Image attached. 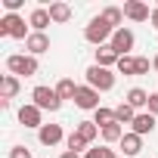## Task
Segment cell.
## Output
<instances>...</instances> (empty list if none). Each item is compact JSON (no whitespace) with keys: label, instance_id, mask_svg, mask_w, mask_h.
Masks as SVG:
<instances>
[{"label":"cell","instance_id":"cell-1","mask_svg":"<svg viewBox=\"0 0 158 158\" xmlns=\"http://www.w3.org/2000/svg\"><path fill=\"white\" fill-rule=\"evenodd\" d=\"M6 71L16 77H34L40 71V65H37V56H31V53H13V56H6Z\"/></svg>","mask_w":158,"mask_h":158},{"label":"cell","instance_id":"cell-2","mask_svg":"<svg viewBox=\"0 0 158 158\" xmlns=\"http://www.w3.org/2000/svg\"><path fill=\"white\" fill-rule=\"evenodd\" d=\"M112 34H115V28H112L102 16H93V19L87 22V28H84V40L93 44V47H106V44L112 40Z\"/></svg>","mask_w":158,"mask_h":158},{"label":"cell","instance_id":"cell-3","mask_svg":"<svg viewBox=\"0 0 158 158\" xmlns=\"http://www.w3.org/2000/svg\"><path fill=\"white\" fill-rule=\"evenodd\" d=\"M31 25H25V19L22 16H13V13H6L3 19H0V37H16V40H28L31 37V31H28Z\"/></svg>","mask_w":158,"mask_h":158},{"label":"cell","instance_id":"cell-4","mask_svg":"<svg viewBox=\"0 0 158 158\" xmlns=\"http://www.w3.org/2000/svg\"><path fill=\"white\" fill-rule=\"evenodd\" d=\"M31 99H34V106L40 109V112H59L62 109V99H59V93H56V87H34L31 90Z\"/></svg>","mask_w":158,"mask_h":158},{"label":"cell","instance_id":"cell-5","mask_svg":"<svg viewBox=\"0 0 158 158\" xmlns=\"http://www.w3.org/2000/svg\"><path fill=\"white\" fill-rule=\"evenodd\" d=\"M84 74H87V84H90L93 90H99V93H106V90L115 87V71H112V68H99V65L93 62Z\"/></svg>","mask_w":158,"mask_h":158},{"label":"cell","instance_id":"cell-6","mask_svg":"<svg viewBox=\"0 0 158 158\" xmlns=\"http://www.w3.org/2000/svg\"><path fill=\"white\" fill-rule=\"evenodd\" d=\"M109 44H112V50H115L118 56H130V50L136 47V34H133L130 28H118Z\"/></svg>","mask_w":158,"mask_h":158},{"label":"cell","instance_id":"cell-7","mask_svg":"<svg viewBox=\"0 0 158 158\" xmlns=\"http://www.w3.org/2000/svg\"><path fill=\"white\" fill-rule=\"evenodd\" d=\"M74 106L84 109V112H96L99 109V90H93L90 84H81L77 87V96H74Z\"/></svg>","mask_w":158,"mask_h":158},{"label":"cell","instance_id":"cell-8","mask_svg":"<svg viewBox=\"0 0 158 158\" xmlns=\"http://www.w3.org/2000/svg\"><path fill=\"white\" fill-rule=\"evenodd\" d=\"M19 124H22V127H31V130H40V127H44V112H40L34 102H28V106L19 109Z\"/></svg>","mask_w":158,"mask_h":158},{"label":"cell","instance_id":"cell-9","mask_svg":"<svg viewBox=\"0 0 158 158\" xmlns=\"http://www.w3.org/2000/svg\"><path fill=\"white\" fill-rule=\"evenodd\" d=\"M124 19H130V22H149L152 10H149V3H143V0H127V3H124Z\"/></svg>","mask_w":158,"mask_h":158},{"label":"cell","instance_id":"cell-10","mask_svg":"<svg viewBox=\"0 0 158 158\" xmlns=\"http://www.w3.org/2000/svg\"><path fill=\"white\" fill-rule=\"evenodd\" d=\"M118 146H121L124 158H136V155L143 152V136L130 130V133H124V136H121V143H118Z\"/></svg>","mask_w":158,"mask_h":158},{"label":"cell","instance_id":"cell-11","mask_svg":"<svg viewBox=\"0 0 158 158\" xmlns=\"http://www.w3.org/2000/svg\"><path fill=\"white\" fill-rule=\"evenodd\" d=\"M50 22H53V19H50V10H44V6H34L31 16H28L31 31H40V34H47V25H50Z\"/></svg>","mask_w":158,"mask_h":158},{"label":"cell","instance_id":"cell-12","mask_svg":"<svg viewBox=\"0 0 158 158\" xmlns=\"http://www.w3.org/2000/svg\"><path fill=\"white\" fill-rule=\"evenodd\" d=\"M37 139H40V146H59L62 143V127L59 124H44L37 130Z\"/></svg>","mask_w":158,"mask_h":158},{"label":"cell","instance_id":"cell-13","mask_svg":"<svg viewBox=\"0 0 158 158\" xmlns=\"http://www.w3.org/2000/svg\"><path fill=\"white\" fill-rule=\"evenodd\" d=\"M25 50H28L31 56H40V53H47V50H50V37H47V34H40V31H31V37L25 40Z\"/></svg>","mask_w":158,"mask_h":158},{"label":"cell","instance_id":"cell-14","mask_svg":"<svg viewBox=\"0 0 158 158\" xmlns=\"http://www.w3.org/2000/svg\"><path fill=\"white\" fill-rule=\"evenodd\" d=\"M130 130H133V133H139V136H146V133H152V130H155V115H149V112H139V115L133 118V124H130Z\"/></svg>","mask_w":158,"mask_h":158},{"label":"cell","instance_id":"cell-15","mask_svg":"<svg viewBox=\"0 0 158 158\" xmlns=\"http://www.w3.org/2000/svg\"><path fill=\"white\" fill-rule=\"evenodd\" d=\"M118 53L112 50V44H106V47H96V65L99 68H112V65H118Z\"/></svg>","mask_w":158,"mask_h":158},{"label":"cell","instance_id":"cell-16","mask_svg":"<svg viewBox=\"0 0 158 158\" xmlns=\"http://www.w3.org/2000/svg\"><path fill=\"white\" fill-rule=\"evenodd\" d=\"M124 102H127V106H133V109L139 112V109H146V106H149V93H146L143 87H130V90H127V96H124Z\"/></svg>","mask_w":158,"mask_h":158},{"label":"cell","instance_id":"cell-17","mask_svg":"<svg viewBox=\"0 0 158 158\" xmlns=\"http://www.w3.org/2000/svg\"><path fill=\"white\" fill-rule=\"evenodd\" d=\"M50 19H53L56 25H65V22L71 19V6H68V3H62V0L50 3Z\"/></svg>","mask_w":158,"mask_h":158},{"label":"cell","instance_id":"cell-18","mask_svg":"<svg viewBox=\"0 0 158 158\" xmlns=\"http://www.w3.org/2000/svg\"><path fill=\"white\" fill-rule=\"evenodd\" d=\"M77 87H81V84H74L71 77H62V81L56 84V93H59V99H62V102H65V99H71V102H74V96H77Z\"/></svg>","mask_w":158,"mask_h":158},{"label":"cell","instance_id":"cell-19","mask_svg":"<svg viewBox=\"0 0 158 158\" xmlns=\"http://www.w3.org/2000/svg\"><path fill=\"white\" fill-rule=\"evenodd\" d=\"M19 77L16 74H3V81H0V96H3V99H13L16 93H19Z\"/></svg>","mask_w":158,"mask_h":158},{"label":"cell","instance_id":"cell-20","mask_svg":"<svg viewBox=\"0 0 158 158\" xmlns=\"http://www.w3.org/2000/svg\"><path fill=\"white\" fill-rule=\"evenodd\" d=\"M99 16H102V19H106L115 31H118V28H124V25H121V22H124V10H121V6H106Z\"/></svg>","mask_w":158,"mask_h":158},{"label":"cell","instance_id":"cell-21","mask_svg":"<svg viewBox=\"0 0 158 158\" xmlns=\"http://www.w3.org/2000/svg\"><path fill=\"white\" fill-rule=\"evenodd\" d=\"M139 112L133 109V106H127V102H121V106H115V121L124 127V124H133V118H136Z\"/></svg>","mask_w":158,"mask_h":158},{"label":"cell","instance_id":"cell-22","mask_svg":"<svg viewBox=\"0 0 158 158\" xmlns=\"http://www.w3.org/2000/svg\"><path fill=\"white\" fill-rule=\"evenodd\" d=\"M93 124L102 130V127H109V124H118L115 121V109H106V106H99L96 112H93Z\"/></svg>","mask_w":158,"mask_h":158},{"label":"cell","instance_id":"cell-23","mask_svg":"<svg viewBox=\"0 0 158 158\" xmlns=\"http://www.w3.org/2000/svg\"><path fill=\"white\" fill-rule=\"evenodd\" d=\"M74 133H77V136H84L87 143H93V139L99 136V127H96L93 121H77V127H74Z\"/></svg>","mask_w":158,"mask_h":158},{"label":"cell","instance_id":"cell-24","mask_svg":"<svg viewBox=\"0 0 158 158\" xmlns=\"http://www.w3.org/2000/svg\"><path fill=\"white\" fill-rule=\"evenodd\" d=\"M115 68H118V74H136V68H139V56H121Z\"/></svg>","mask_w":158,"mask_h":158},{"label":"cell","instance_id":"cell-25","mask_svg":"<svg viewBox=\"0 0 158 158\" xmlns=\"http://www.w3.org/2000/svg\"><path fill=\"white\" fill-rule=\"evenodd\" d=\"M65 146H68V152H77V155H84V152L90 149V143H87L84 136H77V133H68V139H65Z\"/></svg>","mask_w":158,"mask_h":158},{"label":"cell","instance_id":"cell-26","mask_svg":"<svg viewBox=\"0 0 158 158\" xmlns=\"http://www.w3.org/2000/svg\"><path fill=\"white\" fill-rule=\"evenodd\" d=\"M99 136H102L106 143H121L124 127H121V124H109V127H102V130H99Z\"/></svg>","mask_w":158,"mask_h":158},{"label":"cell","instance_id":"cell-27","mask_svg":"<svg viewBox=\"0 0 158 158\" xmlns=\"http://www.w3.org/2000/svg\"><path fill=\"white\" fill-rule=\"evenodd\" d=\"M10 158H31V149L28 146H13L10 149Z\"/></svg>","mask_w":158,"mask_h":158},{"label":"cell","instance_id":"cell-28","mask_svg":"<svg viewBox=\"0 0 158 158\" xmlns=\"http://www.w3.org/2000/svg\"><path fill=\"white\" fill-rule=\"evenodd\" d=\"M146 112L158 118V90H155V93H149V106H146Z\"/></svg>","mask_w":158,"mask_h":158},{"label":"cell","instance_id":"cell-29","mask_svg":"<svg viewBox=\"0 0 158 158\" xmlns=\"http://www.w3.org/2000/svg\"><path fill=\"white\" fill-rule=\"evenodd\" d=\"M149 22H152V28H155V31H158V6H155V10H152V19H149Z\"/></svg>","mask_w":158,"mask_h":158},{"label":"cell","instance_id":"cell-30","mask_svg":"<svg viewBox=\"0 0 158 158\" xmlns=\"http://www.w3.org/2000/svg\"><path fill=\"white\" fill-rule=\"evenodd\" d=\"M59 158H84V155H77V152H68V149H65V152H62Z\"/></svg>","mask_w":158,"mask_h":158},{"label":"cell","instance_id":"cell-31","mask_svg":"<svg viewBox=\"0 0 158 158\" xmlns=\"http://www.w3.org/2000/svg\"><path fill=\"white\" fill-rule=\"evenodd\" d=\"M152 68H155V71H158V56H152Z\"/></svg>","mask_w":158,"mask_h":158}]
</instances>
